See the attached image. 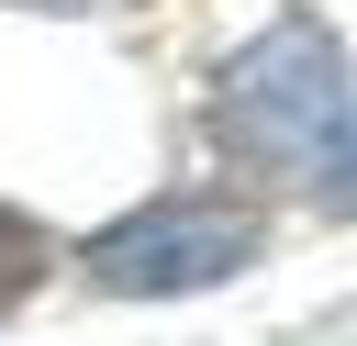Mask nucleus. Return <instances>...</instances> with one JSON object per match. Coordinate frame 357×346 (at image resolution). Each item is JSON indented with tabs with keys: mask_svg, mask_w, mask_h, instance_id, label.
<instances>
[{
	"mask_svg": "<svg viewBox=\"0 0 357 346\" xmlns=\"http://www.w3.org/2000/svg\"><path fill=\"white\" fill-rule=\"evenodd\" d=\"M335 190H346V201H357V134H346V145H335Z\"/></svg>",
	"mask_w": 357,
	"mask_h": 346,
	"instance_id": "obj_4",
	"label": "nucleus"
},
{
	"mask_svg": "<svg viewBox=\"0 0 357 346\" xmlns=\"http://www.w3.org/2000/svg\"><path fill=\"white\" fill-rule=\"evenodd\" d=\"M257 257V212L245 201H145L112 234H89V279L123 301H167V290H212Z\"/></svg>",
	"mask_w": 357,
	"mask_h": 346,
	"instance_id": "obj_2",
	"label": "nucleus"
},
{
	"mask_svg": "<svg viewBox=\"0 0 357 346\" xmlns=\"http://www.w3.org/2000/svg\"><path fill=\"white\" fill-rule=\"evenodd\" d=\"M212 112H223L234 156H268V167L312 156V145L346 123V56H335V33H324V22H268V45H245V56L223 67Z\"/></svg>",
	"mask_w": 357,
	"mask_h": 346,
	"instance_id": "obj_1",
	"label": "nucleus"
},
{
	"mask_svg": "<svg viewBox=\"0 0 357 346\" xmlns=\"http://www.w3.org/2000/svg\"><path fill=\"white\" fill-rule=\"evenodd\" d=\"M33 279H45V234H33L22 212H0V313H11Z\"/></svg>",
	"mask_w": 357,
	"mask_h": 346,
	"instance_id": "obj_3",
	"label": "nucleus"
}]
</instances>
